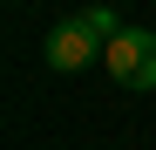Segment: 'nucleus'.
Returning a JSON list of instances; mask_svg holds the SVG:
<instances>
[{"label":"nucleus","mask_w":156,"mask_h":150,"mask_svg":"<svg viewBox=\"0 0 156 150\" xmlns=\"http://www.w3.org/2000/svg\"><path fill=\"white\" fill-rule=\"evenodd\" d=\"M102 68H109L122 89H156V34L149 28H122L102 48Z\"/></svg>","instance_id":"obj_1"},{"label":"nucleus","mask_w":156,"mask_h":150,"mask_svg":"<svg viewBox=\"0 0 156 150\" xmlns=\"http://www.w3.org/2000/svg\"><path fill=\"white\" fill-rule=\"evenodd\" d=\"M95 55H102V41H95V28L82 14H61L48 28V68L55 75H82V68H95Z\"/></svg>","instance_id":"obj_2"}]
</instances>
